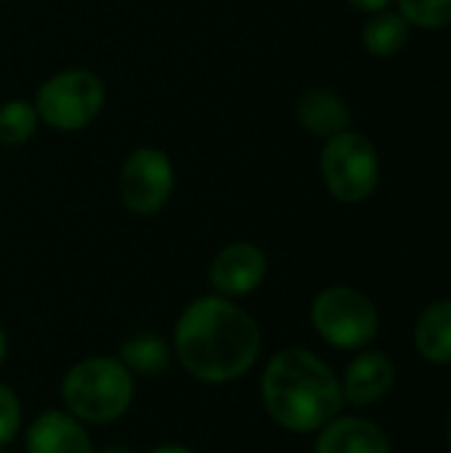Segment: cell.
<instances>
[{
	"label": "cell",
	"mask_w": 451,
	"mask_h": 453,
	"mask_svg": "<svg viewBox=\"0 0 451 453\" xmlns=\"http://www.w3.org/2000/svg\"><path fill=\"white\" fill-rule=\"evenodd\" d=\"M263 334L258 321L234 300L202 295L191 300L173 332V358L202 385H229L258 364Z\"/></svg>",
	"instance_id": "cell-1"
},
{
	"label": "cell",
	"mask_w": 451,
	"mask_h": 453,
	"mask_svg": "<svg viewBox=\"0 0 451 453\" xmlns=\"http://www.w3.org/2000/svg\"><path fill=\"white\" fill-rule=\"evenodd\" d=\"M263 409L287 433H319L343 409L340 377L311 350L284 348L263 369Z\"/></svg>",
	"instance_id": "cell-2"
},
{
	"label": "cell",
	"mask_w": 451,
	"mask_h": 453,
	"mask_svg": "<svg viewBox=\"0 0 451 453\" xmlns=\"http://www.w3.org/2000/svg\"><path fill=\"white\" fill-rule=\"evenodd\" d=\"M136 398V377L120 358L90 356L69 366L61 380L64 411L82 425H112L122 419Z\"/></svg>",
	"instance_id": "cell-3"
},
{
	"label": "cell",
	"mask_w": 451,
	"mask_h": 453,
	"mask_svg": "<svg viewBox=\"0 0 451 453\" xmlns=\"http://www.w3.org/2000/svg\"><path fill=\"white\" fill-rule=\"evenodd\" d=\"M324 188L340 204H362L380 186V154L372 138L359 130H343L324 141L319 154Z\"/></svg>",
	"instance_id": "cell-4"
},
{
	"label": "cell",
	"mask_w": 451,
	"mask_h": 453,
	"mask_svg": "<svg viewBox=\"0 0 451 453\" xmlns=\"http://www.w3.org/2000/svg\"><path fill=\"white\" fill-rule=\"evenodd\" d=\"M40 122L56 133H80L104 111L106 85L104 80L82 66L61 69L40 82L32 98Z\"/></svg>",
	"instance_id": "cell-5"
},
{
	"label": "cell",
	"mask_w": 451,
	"mask_h": 453,
	"mask_svg": "<svg viewBox=\"0 0 451 453\" xmlns=\"http://www.w3.org/2000/svg\"><path fill=\"white\" fill-rule=\"evenodd\" d=\"M311 326L332 348L364 350L380 332V313L364 292L338 284L314 297Z\"/></svg>",
	"instance_id": "cell-6"
},
{
	"label": "cell",
	"mask_w": 451,
	"mask_h": 453,
	"mask_svg": "<svg viewBox=\"0 0 451 453\" xmlns=\"http://www.w3.org/2000/svg\"><path fill=\"white\" fill-rule=\"evenodd\" d=\"M120 202L130 215L152 218L167 207L175 191V165L157 146L133 149L117 178Z\"/></svg>",
	"instance_id": "cell-7"
},
{
	"label": "cell",
	"mask_w": 451,
	"mask_h": 453,
	"mask_svg": "<svg viewBox=\"0 0 451 453\" xmlns=\"http://www.w3.org/2000/svg\"><path fill=\"white\" fill-rule=\"evenodd\" d=\"M268 273L266 252L253 242H231L221 247L207 268V281L215 295L239 300L260 289Z\"/></svg>",
	"instance_id": "cell-8"
},
{
	"label": "cell",
	"mask_w": 451,
	"mask_h": 453,
	"mask_svg": "<svg viewBox=\"0 0 451 453\" xmlns=\"http://www.w3.org/2000/svg\"><path fill=\"white\" fill-rule=\"evenodd\" d=\"M27 453H96L85 425L61 409L40 411L24 430Z\"/></svg>",
	"instance_id": "cell-9"
},
{
	"label": "cell",
	"mask_w": 451,
	"mask_h": 453,
	"mask_svg": "<svg viewBox=\"0 0 451 453\" xmlns=\"http://www.w3.org/2000/svg\"><path fill=\"white\" fill-rule=\"evenodd\" d=\"M396 385V364L377 350L359 353L343 372V401L351 406H372Z\"/></svg>",
	"instance_id": "cell-10"
},
{
	"label": "cell",
	"mask_w": 451,
	"mask_h": 453,
	"mask_svg": "<svg viewBox=\"0 0 451 453\" xmlns=\"http://www.w3.org/2000/svg\"><path fill=\"white\" fill-rule=\"evenodd\" d=\"M298 125L314 138H332L343 130H351L354 114L348 101L330 88H308L295 101Z\"/></svg>",
	"instance_id": "cell-11"
},
{
	"label": "cell",
	"mask_w": 451,
	"mask_h": 453,
	"mask_svg": "<svg viewBox=\"0 0 451 453\" xmlns=\"http://www.w3.org/2000/svg\"><path fill=\"white\" fill-rule=\"evenodd\" d=\"M314 453H391V438L369 419L335 417L319 430Z\"/></svg>",
	"instance_id": "cell-12"
},
{
	"label": "cell",
	"mask_w": 451,
	"mask_h": 453,
	"mask_svg": "<svg viewBox=\"0 0 451 453\" xmlns=\"http://www.w3.org/2000/svg\"><path fill=\"white\" fill-rule=\"evenodd\" d=\"M417 353L436 366L451 364V297L431 303L415 324Z\"/></svg>",
	"instance_id": "cell-13"
},
{
	"label": "cell",
	"mask_w": 451,
	"mask_h": 453,
	"mask_svg": "<svg viewBox=\"0 0 451 453\" xmlns=\"http://www.w3.org/2000/svg\"><path fill=\"white\" fill-rule=\"evenodd\" d=\"M117 358L133 377H162L173 364V345L154 332H141L120 345Z\"/></svg>",
	"instance_id": "cell-14"
},
{
	"label": "cell",
	"mask_w": 451,
	"mask_h": 453,
	"mask_svg": "<svg viewBox=\"0 0 451 453\" xmlns=\"http://www.w3.org/2000/svg\"><path fill=\"white\" fill-rule=\"evenodd\" d=\"M409 35H412V27L399 11H380L367 19L362 29V45L369 56L388 58L404 50V45L409 42Z\"/></svg>",
	"instance_id": "cell-15"
},
{
	"label": "cell",
	"mask_w": 451,
	"mask_h": 453,
	"mask_svg": "<svg viewBox=\"0 0 451 453\" xmlns=\"http://www.w3.org/2000/svg\"><path fill=\"white\" fill-rule=\"evenodd\" d=\"M40 114L27 98H8L0 104V146L19 149L32 141L40 127Z\"/></svg>",
	"instance_id": "cell-16"
},
{
	"label": "cell",
	"mask_w": 451,
	"mask_h": 453,
	"mask_svg": "<svg viewBox=\"0 0 451 453\" xmlns=\"http://www.w3.org/2000/svg\"><path fill=\"white\" fill-rule=\"evenodd\" d=\"M399 13L409 21L415 29L439 32L451 27V0H393Z\"/></svg>",
	"instance_id": "cell-17"
},
{
	"label": "cell",
	"mask_w": 451,
	"mask_h": 453,
	"mask_svg": "<svg viewBox=\"0 0 451 453\" xmlns=\"http://www.w3.org/2000/svg\"><path fill=\"white\" fill-rule=\"evenodd\" d=\"M24 427V409L11 385L0 382V449L13 443Z\"/></svg>",
	"instance_id": "cell-18"
},
{
	"label": "cell",
	"mask_w": 451,
	"mask_h": 453,
	"mask_svg": "<svg viewBox=\"0 0 451 453\" xmlns=\"http://www.w3.org/2000/svg\"><path fill=\"white\" fill-rule=\"evenodd\" d=\"M393 0H346V5H351L354 11H362V13H380V11H388Z\"/></svg>",
	"instance_id": "cell-19"
},
{
	"label": "cell",
	"mask_w": 451,
	"mask_h": 453,
	"mask_svg": "<svg viewBox=\"0 0 451 453\" xmlns=\"http://www.w3.org/2000/svg\"><path fill=\"white\" fill-rule=\"evenodd\" d=\"M146 453H197L191 451L189 446H181V443H165V446H157V449H152V451Z\"/></svg>",
	"instance_id": "cell-20"
},
{
	"label": "cell",
	"mask_w": 451,
	"mask_h": 453,
	"mask_svg": "<svg viewBox=\"0 0 451 453\" xmlns=\"http://www.w3.org/2000/svg\"><path fill=\"white\" fill-rule=\"evenodd\" d=\"M5 358H8V334H5V329L0 326V366L5 364Z\"/></svg>",
	"instance_id": "cell-21"
},
{
	"label": "cell",
	"mask_w": 451,
	"mask_h": 453,
	"mask_svg": "<svg viewBox=\"0 0 451 453\" xmlns=\"http://www.w3.org/2000/svg\"><path fill=\"white\" fill-rule=\"evenodd\" d=\"M96 453H136L133 449H128V446H106V449H101V451Z\"/></svg>",
	"instance_id": "cell-22"
},
{
	"label": "cell",
	"mask_w": 451,
	"mask_h": 453,
	"mask_svg": "<svg viewBox=\"0 0 451 453\" xmlns=\"http://www.w3.org/2000/svg\"><path fill=\"white\" fill-rule=\"evenodd\" d=\"M444 433H447V441H449V446H451V411H449V417H447V422H444Z\"/></svg>",
	"instance_id": "cell-23"
},
{
	"label": "cell",
	"mask_w": 451,
	"mask_h": 453,
	"mask_svg": "<svg viewBox=\"0 0 451 453\" xmlns=\"http://www.w3.org/2000/svg\"><path fill=\"white\" fill-rule=\"evenodd\" d=\"M0 453H3V449H0Z\"/></svg>",
	"instance_id": "cell-24"
}]
</instances>
